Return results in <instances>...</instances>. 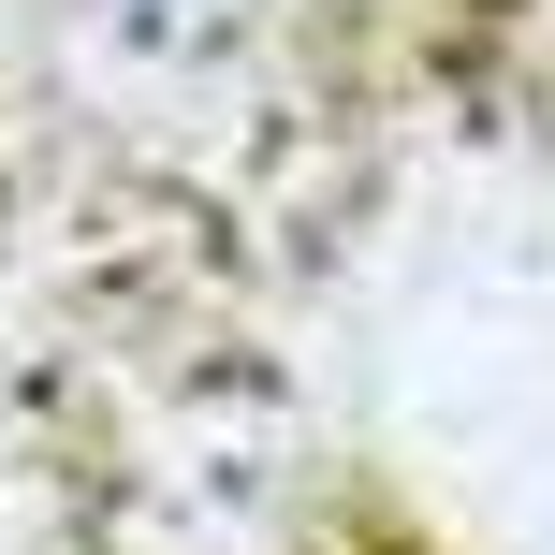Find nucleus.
<instances>
[{"label":"nucleus","instance_id":"nucleus-1","mask_svg":"<svg viewBox=\"0 0 555 555\" xmlns=\"http://www.w3.org/2000/svg\"><path fill=\"white\" fill-rule=\"evenodd\" d=\"M74 15V44L103 59V74H146V88H205V74H249L278 44V15L293 0H59Z\"/></svg>","mask_w":555,"mask_h":555}]
</instances>
